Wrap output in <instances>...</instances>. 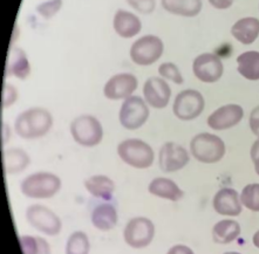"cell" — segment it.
<instances>
[{"instance_id":"obj_34","label":"cell","mask_w":259,"mask_h":254,"mask_svg":"<svg viewBox=\"0 0 259 254\" xmlns=\"http://www.w3.org/2000/svg\"><path fill=\"white\" fill-rule=\"evenodd\" d=\"M249 124H250V129L252 130L253 134L256 135L257 137H259V106L256 107V108L251 112Z\"/></svg>"},{"instance_id":"obj_32","label":"cell","mask_w":259,"mask_h":254,"mask_svg":"<svg viewBox=\"0 0 259 254\" xmlns=\"http://www.w3.org/2000/svg\"><path fill=\"white\" fill-rule=\"evenodd\" d=\"M18 100V90L17 88L10 83H5L3 88V96H2V109L9 108L16 103Z\"/></svg>"},{"instance_id":"obj_22","label":"cell","mask_w":259,"mask_h":254,"mask_svg":"<svg viewBox=\"0 0 259 254\" xmlns=\"http://www.w3.org/2000/svg\"><path fill=\"white\" fill-rule=\"evenodd\" d=\"M29 73H31V66H29L25 52L18 47H11L9 57H7L6 75L25 80L29 75Z\"/></svg>"},{"instance_id":"obj_23","label":"cell","mask_w":259,"mask_h":254,"mask_svg":"<svg viewBox=\"0 0 259 254\" xmlns=\"http://www.w3.org/2000/svg\"><path fill=\"white\" fill-rule=\"evenodd\" d=\"M29 156L25 150L20 148L7 149L3 151L4 170L9 175L20 174L29 164Z\"/></svg>"},{"instance_id":"obj_29","label":"cell","mask_w":259,"mask_h":254,"mask_svg":"<svg viewBox=\"0 0 259 254\" xmlns=\"http://www.w3.org/2000/svg\"><path fill=\"white\" fill-rule=\"evenodd\" d=\"M240 201L250 211L259 212V184L246 185L240 193Z\"/></svg>"},{"instance_id":"obj_8","label":"cell","mask_w":259,"mask_h":254,"mask_svg":"<svg viewBox=\"0 0 259 254\" xmlns=\"http://www.w3.org/2000/svg\"><path fill=\"white\" fill-rule=\"evenodd\" d=\"M163 41L156 35H144L136 40L131 48V58L139 66H150L162 57Z\"/></svg>"},{"instance_id":"obj_41","label":"cell","mask_w":259,"mask_h":254,"mask_svg":"<svg viewBox=\"0 0 259 254\" xmlns=\"http://www.w3.org/2000/svg\"><path fill=\"white\" fill-rule=\"evenodd\" d=\"M224 254H242V253H238V252H225Z\"/></svg>"},{"instance_id":"obj_1","label":"cell","mask_w":259,"mask_h":254,"mask_svg":"<svg viewBox=\"0 0 259 254\" xmlns=\"http://www.w3.org/2000/svg\"><path fill=\"white\" fill-rule=\"evenodd\" d=\"M53 127V116L45 108L34 107L20 113L14 122L17 135L24 139H35L45 136Z\"/></svg>"},{"instance_id":"obj_21","label":"cell","mask_w":259,"mask_h":254,"mask_svg":"<svg viewBox=\"0 0 259 254\" xmlns=\"http://www.w3.org/2000/svg\"><path fill=\"white\" fill-rule=\"evenodd\" d=\"M231 34L243 45H251L259 36V20L253 17L239 19L232 26Z\"/></svg>"},{"instance_id":"obj_31","label":"cell","mask_w":259,"mask_h":254,"mask_svg":"<svg viewBox=\"0 0 259 254\" xmlns=\"http://www.w3.org/2000/svg\"><path fill=\"white\" fill-rule=\"evenodd\" d=\"M62 7V0H48L46 3L40 4L36 7V12L45 19H51L57 14Z\"/></svg>"},{"instance_id":"obj_4","label":"cell","mask_w":259,"mask_h":254,"mask_svg":"<svg viewBox=\"0 0 259 254\" xmlns=\"http://www.w3.org/2000/svg\"><path fill=\"white\" fill-rule=\"evenodd\" d=\"M190 153L196 161L205 164L220 162L225 155L223 139L209 132L196 135L190 142Z\"/></svg>"},{"instance_id":"obj_30","label":"cell","mask_w":259,"mask_h":254,"mask_svg":"<svg viewBox=\"0 0 259 254\" xmlns=\"http://www.w3.org/2000/svg\"><path fill=\"white\" fill-rule=\"evenodd\" d=\"M158 73H160V75L162 77L172 81V82L176 84H182L184 81L180 69L177 68V66L175 64H172V62H164V64H162L160 67H158Z\"/></svg>"},{"instance_id":"obj_25","label":"cell","mask_w":259,"mask_h":254,"mask_svg":"<svg viewBox=\"0 0 259 254\" xmlns=\"http://www.w3.org/2000/svg\"><path fill=\"white\" fill-rule=\"evenodd\" d=\"M237 71L246 80H259V52H244L237 58Z\"/></svg>"},{"instance_id":"obj_12","label":"cell","mask_w":259,"mask_h":254,"mask_svg":"<svg viewBox=\"0 0 259 254\" xmlns=\"http://www.w3.org/2000/svg\"><path fill=\"white\" fill-rule=\"evenodd\" d=\"M190 161V156L182 145L174 142H166L161 146L158 154V164L166 174L182 170Z\"/></svg>"},{"instance_id":"obj_37","label":"cell","mask_w":259,"mask_h":254,"mask_svg":"<svg viewBox=\"0 0 259 254\" xmlns=\"http://www.w3.org/2000/svg\"><path fill=\"white\" fill-rule=\"evenodd\" d=\"M10 138V128L7 123H2V144H6Z\"/></svg>"},{"instance_id":"obj_16","label":"cell","mask_w":259,"mask_h":254,"mask_svg":"<svg viewBox=\"0 0 259 254\" xmlns=\"http://www.w3.org/2000/svg\"><path fill=\"white\" fill-rule=\"evenodd\" d=\"M213 209L218 215L237 217L243 211V204L236 190L231 187H224L214 194L212 201Z\"/></svg>"},{"instance_id":"obj_9","label":"cell","mask_w":259,"mask_h":254,"mask_svg":"<svg viewBox=\"0 0 259 254\" xmlns=\"http://www.w3.org/2000/svg\"><path fill=\"white\" fill-rule=\"evenodd\" d=\"M149 117L147 102L140 96H131L122 103L118 120L127 130H136L146 124Z\"/></svg>"},{"instance_id":"obj_3","label":"cell","mask_w":259,"mask_h":254,"mask_svg":"<svg viewBox=\"0 0 259 254\" xmlns=\"http://www.w3.org/2000/svg\"><path fill=\"white\" fill-rule=\"evenodd\" d=\"M117 155L122 162L135 169H148L154 163L155 154L142 139L128 138L117 145Z\"/></svg>"},{"instance_id":"obj_26","label":"cell","mask_w":259,"mask_h":254,"mask_svg":"<svg viewBox=\"0 0 259 254\" xmlns=\"http://www.w3.org/2000/svg\"><path fill=\"white\" fill-rule=\"evenodd\" d=\"M240 234V225L236 220L223 219L212 229V239L217 244H230Z\"/></svg>"},{"instance_id":"obj_36","label":"cell","mask_w":259,"mask_h":254,"mask_svg":"<svg viewBox=\"0 0 259 254\" xmlns=\"http://www.w3.org/2000/svg\"><path fill=\"white\" fill-rule=\"evenodd\" d=\"M209 3L211 4L214 9L217 10H227L232 5L234 0H209Z\"/></svg>"},{"instance_id":"obj_6","label":"cell","mask_w":259,"mask_h":254,"mask_svg":"<svg viewBox=\"0 0 259 254\" xmlns=\"http://www.w3.org/2000/svg\"><path fill=\"white\" fill-rule=\"evenodd\" d=\"M26 220L36 231L46 235H58L62 230V222L57 213L41 204L29 205L26 210Z\"/></svg>"},{"instance_id":"obj_27","label":"cell","mask_w":259,"mask_h":254,"mask_svg":"<svg viewBox=\"0 0 259 254\" xmlns=\"http://www.w3.org/2000/svg\"><path fill=\"white\" fill-rule=\"evenodd\" d=\"M19 242L23 254H52L48 241L38 235H20Z\"/></svg>"},{"instance_id":"obj_20","label":"cell","mask_w":259,"mask_h":254,"mask_svg":"<svg viewBox=\"0 0 259 254\" xmlns=\"http://www.w3.org/2000/svg\"><path fill=\"white\" fill-rule=\"evenodd\" d=\"M148 191L155 197L170 201H179L184 196L180 186L174 180L165 177L154 178L148 185Z\"/></svg>"},{"instance_id":"obj_7","label":"cell","mask_w":259,"mask_h":254,"mask_svg":"<svg viewBox=\"0 0 259 254\" xmlns=\"http://www.w3.org/2000/svg\"><path fill=\"white\" fill-rule=\"evenodd\" d=\"M155 237V225L149 218L135 217L125 224L123 230L124 242L132 248H146Z\"/></svg>"},{"instance_id":"obj_33","label":"cell","mask_w":259,"mask_h":254,"mask_svg":"<svg viewBox=\"0 0 259 254\" xmlns=\"http://www.w3.org/2000/svg\"><path fill=\"white\" fill-rule=\"evenodd\" d=\"M129 6L138 11L140 13L149 14L155 10L156 2L155 0H127Z\"/></svg>"},{"instance_id":"obj_38","label":"cell","mask_w":259,"mask_h":254,"mask_svg":"<svg viewBox=\"0 0 259 254\" xmlns=\"http://www.w3.org/2000/svg\"><path fill=\"white\" fill-rule=\"evenodd\" d=\"M259 154V138L257 139L256 142L253 143L252 148H251V158H253L254 156H257Z\"/></svg>"},{"instance_id":"obj_13","label":"cell","mask_w":259,"mask_h":254,"mask_svg":"<svg viewBox=\"0 0 259 254\" xmlns=\"http://www.w3.org/2000/svg\"><path fill=\"white\" fill-rule=\"evenodd\" d=\"M139 81L135 75L129 73H120L110 77L103 87V94L108 100H125L133 96L138 89Z\"/></svg>"},{"instance_id":"obj_28","label":"cell","mask_w":259,"mask_h":254,"mask_svg":"<svg viewBox=\"0 0 259 254\" xmlns=\"http://www.w3.org/2000/svg\"><path fill=\"white\" fill-rule=\"evenodd\" d=\"M91 242L88 235L82 231H75L66 242V254H90Z\"/></svg>"},{"instance_id":"obj_35","label":"cell","mask_w":259,"mask_h":254,"mask_svg":"<svg viewBox=\"0 0 259 254\" xmlns=\"http://www.w3.org/2000/svg\"><path fill=\"white\" fill-rule=\"evenodd\" d=\"M166 254H195L190 247L186 245H175L169 249Z\"/></svg>"},{"instance_id":"obj_10","label":"cell","mask_w":259,"mask_h":254,"mask_svg":"<svg viewBox=\"0 0 259 254\" xmlns=\"http://www.w3.org/2000/svg\"><path fill=\"white\" fill-rule=\"evenodd\" d=\"M204 97L195 89H186L177 94L174 101L172 112L177 119L191 121L197 119L204 110Z\"/></svg>"},{"instance_id":"obj_18","label":"cell","mask_w":259,"mask_h":254,"mask_svg":"<svg viewBox=\"0 0 259 254\" xmlns=\"http://www.w3.org/2000/svg\"><path fill=\"white\" fill-rule=\"evenodd\" d=\"M87 192L99 199L109 201L115 192V183L105 175H94L84 180Z\"/></svg>"},{"instance_id":"obj_14","label":"cell","mask_w":259,"mask_h":254,"mask_svg":"<svg viewBox=\"0 0 259 254\" xmlns=\"http://www.w3.org/2000/svg\"><path fill=\"white\" fill-rule=\"evenodd\" d=\"M143 96L148 106L155 109H163L171 97V89L163 79L153 76L143 84Z\"/></svg>"},{"instance_id":"obj_15","label":"cell","mask_w":259,"mask_h":254,"mask_svg":"<svg viewBox=\"0 0 259 254\" xmlns=\"http://www.w3.org/2000/svg\"><path fill=\"white\" fill-rule=\"evenodd\" d=\"M244 117V110L238 105H227L214 110L208 117V126L212 130H227L238 124Z\"/></svg>"},{"instance_id":"obj_5","label":"cell","mask_w":259,"mask_h":254,"mask_svg":"<svg viewBox=\"0 0 259 254\" xmlns=\"http://www.w3.org/2000/svg\"><path fill=\"white\" fill-rule=\"evenodd\" d=\"M69 129L74 141L86 148L96 146L103 138L102 124L92 115L77 116L72 121Z\"/></svg>"},{"instance_id":"obj_2","label":"cell","mask_w":259,"mask_h":254,"mask_svg":"<svg viewBox=\"0 0 259 254\" xmlns=\"http://www.w3.org/2000/svg\"><path fill=\"white\" fill-rule=\"evenodd\" d=\"M61 186L59 176L40 171L27 176L20 183V191L25 197L31 199H50L61 190Z\"/></svg>"},{"instance_id":"obj_40","label":"cell","mask_w":259,"mask_h":254,"mask_svg":"<svg viewBox=\"0 0 259 254\" xmlns=\"http://www.w3.org/2000/svg\"><path fill=\"white\" fill-rule=\"evenodd\" d=\"M252 241H253V245L256 246L257 248H259V230L256 232V233L253 234V238H252Z\"/></svg>"},{"instance_id":"obj_17","label":"cell","mask_w":259,"mask_h":254,"mask_svg":"<svg viewBox=\"0 0 259 254\" xmlns=\"http://www.w3.org/2000/svg\"><path fill=\"white\" fill-rule=\"evenodd\" d=\"M113 26L117 35L123 39H131L138 35L142 28L141 20L134 13L123 10H118L115 13Z\"/></svg>"},{"instance_id":"obj_19","label":"cell","mask_w":259,"mask_h":254,"mask_svg":"<svg viewBox=\"0 0 259 254\" xmlns=\"http://www.w3.org/2000/svg\"><path fill=\"white\" fill-rule=\"evenodd\" d=\"M91 219L96 230L108 232L116 226L118 220L117 210L110 203L99 204L92 212Z\"/></svg>"},{"instance_id":"obj_39","label":"cell","mask_w":259,"mask_h":254,"mask_svg":"<svg viewBox=\"0 0 259 254\" xmlns=\"http://www.w3.org/2000/svg\"><path fill=\"white\" fill-rule=\"evenodd\" d=\"M252 161L254 164V170H256V174L259 176V154L257 155V156H254L252 158Z\"/></svg>"},{"instance_id":"obj_24","label":"cell","mask_w":259,"mask_h":254,"mask_svg":"<svg viewBox=\"0 0 259 254\" xmlns=\"http://www.w3.org/2000/svg\"><path fill=\"white\" fill-rule=\"evenodd\" d=\"M166 12L175 16L192 18L198 16L202 10V0H161Z\"/></svg>"},{"instance_id":"obj_11","label":"cell","mask_w":259,"mask_h":254,"mask_svg":"<svg viewBox=\"0 0 259 254\" xmlns=\"http://www.w3.org/2000/svg\"><path fill=\"white\" fill-rule=\"evenodd\" d=\"M192 71L199 81L205 83L217 82L223 75V62L217 55L212 53H203L198 55L192 64Z\"/></svg>"}]
</instances>
